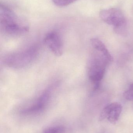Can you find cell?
I'll use <instances>...</instances> for the list:
<instances>
[{
    "label": "cell",
    "instance_id": "9c48e42d",
    "mask_svg": "<svg viewBox=\"0 0 133 133\" xmlns=\"http://www.w3.org/2000/svg\"><path fill=\"white\" fill-rule=\"evenodd\" d=\"M66 129L65 127L62 125L53 126L46 128L44 130L43 133H66Z\"/></svg>",
    "mask_w": 133,
    "mask_h": 133
},
{
    "label": "cell",
    "instance_id": "3957f363",
    "mask_svg": "<svg viewBox=\"0 0 133 133\" xmlns=\"http://www.w3.org/2000/svg\"><path fill=\"white\" fill-rule=\"evenodd\" d=\"M39 47L33 45L24 50L6 55L2 62L5 66L15 69H21L29 65L36 59L39 54Z\"/></svg>",
    "mask_w": 133,
    "mask_h": 133
},
{
    "label": "cell",
    "instance_id": "8992f818",
    "mask_svg": "<svg viewBox=\"0 0 133 133\" xmlns=\"http://www.w3.org/2000/svg\"><path fill=\"white\" fill-rule=\"evenodd\" d=\"M122 111V105L118 102L108 104L101 112L99 119L101 121L106 119L109 122L115 124L118 120Z\"/></svg>",
    "mask_w": 133,
    "mask_h": 133
},
{
    "label": "cell",
    "instance_id": "7a4b0ae2",
    "mask_svg": "<svg viewBox=\"0 0 133 133\" xmlns=\"http://www.w3.org/2000/svg\"><path fill=\"white\" fill-rule=\"evenodd\" d=\"M88 61L87 74L96 90L104 76L107 66L112 62L100 52L94 49Z\"/></svg>",
    "mask_w": 133,
    "mask_h": 133
},
{
    "label": "cell",
    "instance_id": "6da1fadb",
    "mask_svg": "<svg viewBox=\"0 0 133 133\" xmlns=\"http://www.w3.org/2000/svg\"><path fill=\"white\" fill-rule=\"evenodd\" d=\"M0 26L3 32L10 36H20L29 31V26L23 19L19 17L11 9L1 4Z\"/></svg>",
    "mask_w": 133,
    "mask_h": 133
},
{
    "label": "cell",
    "instance_id": "30bf717a",
    "mask_svg": "<svg viewBox=\"0 0 133 133\" xmlns=\"http://www.w3.org/2000/svg\"><path fill=\"white\" fill-rule=\"evenodd\" d=\"M78 0H52L54 4L59 7H64L69 5Z\"/></svg>",
    "mask_w": 133,
    "mask_h": 133
},
{
    "label": "cell",
    "instance_id": "5b68a950",
    "mask_svg": "<svg viewBox=\"0 0 133 133\" xmlns=\"http://www.w3.org/2000/svg\"><path fill=\"white\" fill-rule=\"evenodd\" d=\"M100 16L105 22L114 26L116 32L121 34L125 32L126 20L119 9L115 8L104 9L100 12Z\"/></svg>",
    "mask_w": 133,
    "mask_h": 133
},
{
    "label": "cell",
    "instance_id": "ba28073f",
    "mask_svg": "<svg viewBox=\"0 0 133 133\" xmlns=\"http://www.w3.org/2000/svg\"><path fill=\"white\" fill-rule=\"evenodd\" d=\"M91 44L93 49L101 52L107 57L113 60L111 55L101 41L97 38H93L91 40Z\"/></svg>",
    "mask_w": 133,
    "mask_h": 133
},
{
    "label": "cell",
    "instance_id": "277c9868",
    "mask_svg": "<svg viewBox=\"0 0 133 133\" xmlns=\"http://www.w3.org/2000/svg\"><path fill=\"white\" fill-rule=\"evenodd\" d=\"M57 84L54 83L45 88L36 98L20 110L23 116L37 115L43 112L48 106Z\"/></svg>",
    "mask_w": 133,
    "mask_h": 133
},
{
    "label": "cell",
    "instance_id": "8fae6325",
    "mask_svg": "<svg viewBox=\"0 0 133 133\" xmlns=\"http://www.w3.org/2000/svg\"><path fill=\"white\" fill-rule=\"evenodd\" d=\"M124 96L126 100H133V83L129 86L124 94Z\"/></svg>",
    "mask_w": 133,
    "mask_h": 133
},
{
    "label": "cell",
    "instance_id": "52a82bcc",
    "mask_svg": "<svg viewBox=\"0 0 133 133\" xmlns=\"http://www.w3.org/2000/svg\"><path fill=\"white\" fill-rule=\"evenodd\" d=\"M44 42L55 55L60 57L62 55L63 43L61 36L57 32L52 31L48 33L44 38Z\"/></svg>",
    "mask_w": 133,
    "mask_h": 133
}]
</instances>
